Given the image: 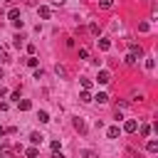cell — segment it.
Listing matches in <instances>:
<instances>
[{
  "label": "cell",
  "instance_id": "obj_7",
  "mask_svg": "<svg viewBox=\"0 0 158 158\" xmlns=\"http://www.w3.org/2000/svg\"><path fill=\"white\" fill-rule=\"evenodd\" d=\"M37 12H40V17H42V20H50V8H40Z\"/></svg>",
  "mask_w": 158,
  "mask_h": 158
},
{
  "label": "cell",
  "instance_id": "obj_12",
  "mask_svg": "<svg viewBox=\"0 0 158 158\" xmlns=\"http://www.w3.org/2000/svg\"><path fill=\"white\" fill-rule=\"evenodd\" d=\"M96 101H99V104H106V101H109V96L101 91V94H96Z\"/></svg>",
  "mask_w": 158,
  "mask_h": 158
},
{
  "label": "cell",
  "instance_id": "obj_13",
  "mask_svg": "<svg viewBox=\"0 0 158 158\" xmlns=\"http://www.w3.org/2000/svg\"><path fill=\"white\" fill-rule=\"evenodd\" d=\"M99 47H101V50H109L111 42H109V40H99Z\"/></svg>",
  "mask_w": 158,
  "mask_h": 158
},
{
  "label": "cell",
  "instance_id": "obj_9",
  "mask_svg": "<svg viewBox=\"0 0 158 158\" xmlns=\"http://www.w3.org/2000/svg\"><path fill=\"white\" fill-rule=\"evenodd\" d=\"M8 17H10V20H12V22H15V20L20 17V10H17V8H12V10L8 12Z\"/></svg>",
  "mask_w": 158,
  "mask_h": 158
},
{
  "label": "cell",
  "instance_id": "obj_19",
  "mask_svg": "<svg viewBox=\"0 0 158 158\" xmlns=\"http://www.w3.org/2000/svg\"><path fill=\"white\" fill-rule=\"evenodd\" d=\"M52 158H64V156H62V153H54V156H52Z\"/></svg>",
  "mask_w": 158,
  "mask_h": 158
},
{
  "label": "cell",
  "instance_id": "obj_8",
  "mask_svg": "<svg viewBox=\"0 0 158 158\" xmlns=\"http://www.w3.org/2000/svg\"><path fill=\"white\" fill-rule=\"evenodd\" d=\"M129 47H131V54H141V52H143V50H141V45H136V42H131Z\"/></svg>",
  "mask_w": 158,
  "mask_h": 158
},
{
  "label": "cell",
  "instance_id": "obj_4",
  "mask_svg": "<svg viewBox=\"0 0 158 158\" xmlns=\"http://www.w3.org/2000/svg\"><path fill=\"white\" fill-rule=\"evenodd\" d=\"M118 133H121V131H118V126H111V129L106 131V136H109V138H118Z\"/></svg>",
  "mask_w": 158,
  "mask_h": 158
},
{
  "label": "cell",
  "instance_id": "obj_15",
  "mask_svg": "<svg viewBox=\"0 0 158 158\" xmlns=\"http://www.w3.org/2000/svg\"><path fill=\"white\" fill-rule=\"evenodd\" d=\"M126 64H136V54H126Z\"/></svg>",
  "mask_w": 158,
  "mask_h": 158
},
{
  "label": "cell",
  "instance_id": "obj_6",
  "mask_svg": "<svg viewBox=\"0 0 158 158\" xmlns=\"http://www.w3.org/2000/svg\"><path fill=\"white\" fill-rule=\"evenodd\" d=\"M74 129H77V131H82V133L87 131V126H84V121H82V118H74Z\"/></svg>",
  "mask_w": 158,
  "mask_h": 158
},
{
  "label": "cell",
  "instance_id": "obj_17",
  "mask_svg": "<svg viewBox=\"0 0 158 158\" xmlns=\"http://www.w3.org/2000/svg\"><path fill=\"white\" fill-rule=\"evenodd\" d=\"M99 5H101V8H111V5H114V0H101Z\"/></svg>",
  "mask_w": 158,
  "mask_h": 158
},
{
  "label": "cell",
  "instance_id": "obj_5",
  "mask_svg": "<svg viewBox=\"0 0 158 158\" xmlns=\"http://www.w3.org/2000/svg\"><path fill=\"white\" fill-rule=\"evenodd\" d=\"M79 101H84V104H89V101H91V94H89V91L84 89L82 94H79Z\"/></svg>",
  "mask_w": 158,
  "mask_h": 158
},
{
  "label": "cell",
  "instance_id": "obj_10",
  "mask_svg": "<svg viewBox=\"0 0 158 158\" xmlns=\"http://www.w3.org/2000/svg\"><path fill=\"white\" fill-rule=\"evenodd\" d=\"M37 118H40L42 124H47V121H50V114H47V111H40V114H37Z\"/></svg>",
  "mask_w": 158,
  "mask_h": 158
},
{
  "label": "cell",
  "instance_id": "obj_11",
  "mask_svg": "<svg viewBox=\"0 0 158 158\" xmlns=\"http://www.w3.org/2000/svg\"><path fill=\"white\" fill-rule=\"evenodd\" d=\"M17 106H20V109H22V111H27V109H30L32 104L27 101V99H22V101H17Z\"/></svg>",
  "mask_w": 158,
  "mask_h": 158
},
{
  "label": "cell",
  "instance_id": "obj_14",
  "mask_svg": "<svg viewBox=\"0 0 158 158\" xmlns=\"http://www.w3.org/2000/svg\"><path fill=\"white\" fill-rule=\"evenodd\" d=\"M148 151L156 153V151H158V143H156V141H148Z\"/></svg>",
  "mask_w": 158,
  "mask_h": 158
},
{
  "label": "cell",
  "instance_id": "obj_2",
  "mask_svg": "<svg viewBox=\"0 0 158 158\" xmlns=\"http://www.w3.org/2000/svg\"><path fill=\"white\" fill-rule=\"evenodd\" d=\"M124 129H126V131H129V133H133V131H136V129H138V124H136V121H133V118H129V121H126V126H124Z\"/></svg>",
  "mask_w": 158,
  "mask_h": 158
},
{
  "label": "cell",
  "instance_id": "obj_18",
  "mask_svg": "<svg viewBox=\"0 0 158 158\" xmlns=\"http://www.w3.org/2000/svg\"><path fill=\"white\" fill-rule=\"evenodd\" d=\"M52 5H64V0H52Z\"/></svg>",
  "mask_w": 158,
  "mask_h": 158
},
{
  "label": "cell",
  "instance_id": "obj_20",
  "mask_svg": "<svg viewBox=\"0 0 158 158\" xmlns=\"http://www.w3.org/2000/svg\"><path fill=\"white\" fill-rule=\"evenodd\" d=\"M0 79H3V69H0Z\"/></svg>",
  "mask_w": 158,
  "mask_h": 158
},
{
  "label": "cell",
  "instance_id": "obj_1",
  "mask_svg": "<svg viewBox=\"0 0 158 158\" xmlns=\"http://www.w3.org/2000/svg\"><path fill=\"white\" fill-rule=\"evenodd\" d=\"M96 82H99V84H109V82H111V74H109L106 69H101V72H99V77H96Z\"/></svg>",
  "mask_w": 158,
  "mask_h": 158
},
{
  "label": "cell",
  "instance_id": "obj_3",
  "mask_svg": "<svg viewBox=\"0 0 158 158\" xmlns=\"http://www.w3.org/2000/svg\"><path fill=\"white\" fill-rule=\"evenodd\" d=\"M42 138H45V136H42V133H37V131H35V133H30V141H32L35 146H37V143H42Z\"/></svg>",
  "mask_w": 158,
  "mask_h": 158
},
{
  "label": "cell",
  "instance_id": "obj_16",
  "mask_svg": "<svg viewBox=\"0 0 158 158\" xmlns=\"http://www.w3.org/2000/svg\"><path fill=\"white\" fill-rule=\"evenodd\" d=\"M27 158H37V148H27Z\"/></svg>",
  "mask_w": 158,
  "mask_h": 158
}]
</instances>
